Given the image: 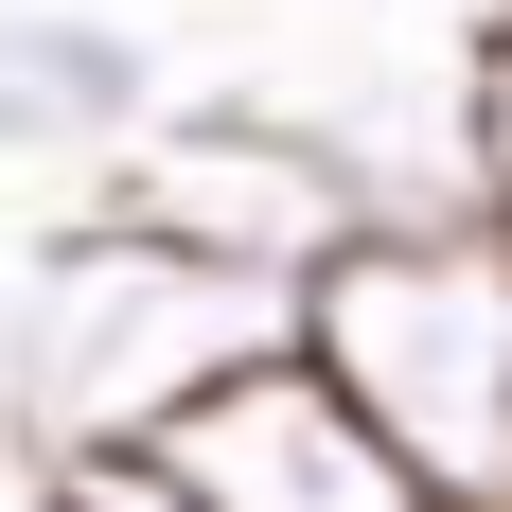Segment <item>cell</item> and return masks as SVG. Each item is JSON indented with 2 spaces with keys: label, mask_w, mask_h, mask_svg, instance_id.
<instances>
[{
  "label": "cell",
  "mask_w": 512,
  "mask_h": 512,
  "mask_svg": "<svg viewBox=\"0 0 512 512\" xmlns=\"http://www.w3.org/2000/svg\"><path fill=\"white\" fill-rule=\"evenodd\" d=\"M142 477H159V512H424L407 442L336 389V354H318V336L230 354L195 407L142 442Z\"/></svg>",
  "instance_id": "obj_4"
},
{
  "label": "cell",
  "mask_w": 512,
  "mask_h": 512,
  "mask_svg": "<svg viewBox=\"0 0 512 512\" xmlns=\"http://www.w3.org/2000/svg\"><path fill=\"white\" fill-rule=\"evenodd\" d=\"M89 195H124L142 230H177L212 265H265V283H318L389 212L371 159H354V124H318V106H159Z\"/></svg>",
  "instance_id": "obj_3"
},
{
  "label": "cell",
  "mask_w": 512,
  "mask_h": 512,
  "mask_svg": "<svg viewBox=\"0 0 512 512\" xmlns=\"http://www.w3.org/2000/svg\"><path fill=\"white\" fill-rule=\"evenodd\" d=\"M442 89H460V159H477V212H512V0H495V18L460 36V71H442Z\"/></svg>",
  "instance_id": "obj_6"
},
{
  "label": "cell",
  "mask_w": 512,
  "mask_h": 512,
  "mask_svg": "<svg viewBox=\"0 0 512 512\" xmlns=\"http://www.w3.org/2000/svg\"><path fill=\"white\" fill-rule=\"evenodd\" d=\"M301 336V283L265 265H212L177 230H142L124 195H89L71 230H36L18 301H0V407H18V460L71 477V460H142L159 424L195 407L230 354Z\"/></svg>",
  "instance_id": "obj_1"
},
{
  "label": "cell",
  "mask_w": 512,
  "mask_h": 512,
  "mask_svg": "<svg viewBox=\"0 0 512 512\" xmlns=\"http://www.w3.org/2000/svg\"><path fill=\"white\" fill-rule=\"evenodd\" d=\"M159 36L106 0H0V177H106L159 124Z\"/></svg>",
  "instance_id": "obj_5"
},
{
  "label": "cell",
  "mask_w": 512,
  "mask_h": 512,
  "mask_svg": "<svg viewBox=\"0 0 512 512\" xmlns=\"http://www.w3.org/2000/svg\"><path fill=\"white\" fill-rule=\"evenodd\" d=\"M301 336L407 442L424 512H512V212H371L301 283Z\"/></svg>",
  "instance_id": "obj_2"
}]
</instances>
